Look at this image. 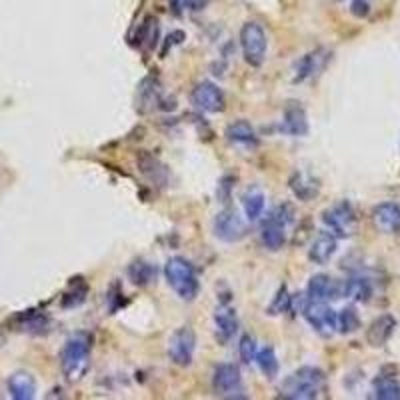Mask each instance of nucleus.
<instances>
[{
    "label": "nucleus",
    "mask_w": 400,
    "mask_h": 400,
    "mask_svg": "<svg viewBox=\"0 0 400 400\" xmlns=\"http://www.w3.org/2000/svg\"><path fill=\"white\" fill-rule=\"evenodd\" d=\"M91 347L93 337L88 332H74L71 334L61 354L62 374L68 382H81L91 366Z\"/></svg>",
    "instance_id": "obj_1"
},
{
    "label": "nucleus",
    "mask_w": 400,
    "mask_h": 400,
    "mask_svg": "<svg viewBox=\"0 0 400 400\" xmlns=\"http://www.w3.org/2000/svg\"><path fill=\"white\" fill-rule=\"evenodd\" d=\"M327 384V374L317 366H302L280 384V396L290 400H312L320 396Z\"/></svg>",
    "instance_id": "obj_2"
},
{
    "label": "nucleus",
    "mask_w": 400,
    "mask_h": 400,
    "mask_svg": "<svg viewBox=\"0 0 400 400\" xmlns=\"http://www.w3.org/2000/svg\"><path fill=\"white\" fill-rule=\"evenodd\" d=\"M165 277L168 280L170 288L175 290L183 300H195L198 297V277H196L195 267L183 257L170 258L165 267Z\"/></svg>",
    "instance_id": "obj_3"
},
{
    "label": "nucleus",
    "mask_w": 400,
    "mask_h": 400,
    "mask_svg": "<svg viewBox=\"0 0 400 400\" xmlns=\"http://www.w3.org/2000/svg\"><path fill=\"white\" fill-rule=\"evenodd\" d=\"M240 46H242V54L245 61L250 66H260L265 58H267V32L258 24V22H245L240 29Z\"/></svg>",
    "instance_id": "obj_4"
},
{
    "label": "nucleus",
    "mask_w": 400,
    "mask_h": 400,
    "mask_svg": "<svg viewBox=\"0 0 400 400\" xmlns=\"http://www.w3.org/2000/svg\"><path fill=\"white\" fill-rule=\"evenodd\" d=\"M196 334L190 327L175 330V334L168 340V357L176 366H190L195 359Z\"/></svg>",
    "instance_id": "obj_5"
},
{
    "label": "nucleus",
    "mask_w": 400,
    "mask_h": 400,
    "mask_svg": "<svg viewBox=\"0 0 400 400\" xmlns=\"http://www.w3.org/2000/svg\"><path fill=\"white\" fill-rule=\"evenodd\" d=\"M302 314H304L308 324L317 330L318 334L330 337V334L337 332V312L327 302L307 300V304L302 308Z\"/></svg>",
    "instance_id": "obj_6"
},
{
    "label": "nucleus",
    "mask_w": 400,
    "mask_h": 400,
    "mask_svg": "<svg viewBox=\"0 0 400 400\" xmlns=\"http://www.w3.org/2000/svg\"><path fill=\"white\" fill-rule=\"evenodd\" d=\"M322 220L334 236H350L357 230V215L350 202H339L329 210H324Z\"/></svg>",
    "instance_id": "obj_7"
},
{
    "label": "nucleus",
    "mask_w": 400,
    "mask_h": 400,
    "mask_svg": "<svg viewBox=\"0 0 400 400\" xmlns=\"http://www.w3.org/2000/svg\"><path fill=\"white\" fill-rule=\"evenodd\" d=\"M215 235L225 242H238L247 236V222L232 208H225L215 218Z\"/></svg>",
    "instance_id": "obj_8"
},
{
    "label": "nucleus",
    "mask_w": 400,
    "mask_h": 400,
    "mask_svg": "<svg viewBox=\"0 0 400 400\" xmlns=\"http://www.w3.org/2000/svg\"><path fill=\"white\" fill-rule=\"evenodd\" d=\"M190 101L195 104L198 111L202 113H222L225 111V93L212 83H198L195 86V91L190 94Z\"/></svg>",
    "instance_id": "obj_9"
},
{
    "label": "nucleus",
    "mask_w": 400,
    "mask_h": 400,
    "mask_svg": "<svg viewBox=\"0 0 400 400\" xmlns=\"http://www.w3.org/2000/svg\"><path fill=\"white\" fill-rule=\"evenodd\" d=\"M344 297V282L330 278L329 275H314L307 287V300L327 302L330 298Z\"/></svg>",
    "instance_id": "obj_10"
},
{
    "label": "nucleus",
    "mask_w": 400,
    "mask_h": 400,
    "mask_svg": "<svg viewBox=\"0 0 400 400\" xmlns=\"http://www.w3.org/2000/svg\"><path fill=\"white\" fill-rule=\"evenodd\" d=\"M212 386H215L216 394H232L242 386V376L240 370L235 364H218L212 374Z\"/></svg>",
    "instance_id": "obj_11"
},
{
    "label": "nucleus",
    "mask_w": 400,
    "mask_h": 400,
    "mask_svg": "<svg viewBox=\"0 0 400 400\" xmlns=\"http://www.w3.org/2000/svg\"><path fill=\"white\" fill-rule=\"evenodd\" d=\"M372 220L382 232L400 235V205L399 202H382L372 210Z\"/></svg>",
    "instance_id": "obj_12"
},
{
    "label": "nucleus",
    "mask_w": 400,
    "mask_h": 400,
    "mask_svg": "<svg viewBox=\"0 0 400 400\" xmlns=\"http://www.w3.org/2000/svg\"><path fill=\"white\" fill-rule=\"evenodd\" d=\"M394 329H396V318L392 314H380L379 318H374L370 322L369 330H366V342L374 349L384 347L390 337L394 334Z\"/></svg>",
    "instance_id": "obj_13"
},
{
    "label": "nucleus",
    "mask_w": 400,
    "mask_h": 400,
    "mask_svg": "<svg viewBox=\"0 0 400 400\" xmlns=\"http://www.w3.org/2000/svg\"><path fill=\"white\" fill-rule=\"evenodd\" d=\"M337 248H339V242H337V236L332 232H320V235L314 238V242L308 248V258L314 262V265H327L330 258L337 255Z\"/></svg>",
    "instance_id": "obj_14"
},
{
    "label": "nucleus",
    "mask_w": 400,
    "mask_h": 400,
    "mask_svg": "<svg viewBox=\"0 0 400 400\" xmlns=\"http://www.w3.org/2000/svg\"><path fill=\"white\" fill-rule=\"evenodd\" d=\"M327 61H329V52L324 51H314L304 54L298 61L297 68H294V83H304L308 78H312L317 72L324 68Z\"/></svg>",
    "instance_id": "obj_15"
},
{
    "label": "nucleus",
    "mask_w": 400,
    "mask_h": 400,
    "mask_svg": "<svg viewBox=\"0 0 400 400\" xmlns=\"http://www.w3.org/2000/svg\"><path fill=\"white\" fill-rule=\"evenodd\" d=\"M282 130L290 136H304L308 133V118L298 103H290L282 114Z\"/></svg>",
    "instance_id": "obj_16"
},
{
    "label": "nucleus",
    "mask_w": 400,
    "mask_h": 400,
    "mask_svg": "<svg viewBox=\"0 0 400 400\" xmlns=\"http://www.w3.org/2000/svg\"><path fill=\"white\" fill-rule=\"evenodd\" d=\"M9 392L14 400H32L36 396V380L29 372H14L9 379Z\"/></svg>",
    "instance_id": "obj_17"
},
{
    "label": "nucleus",
    "mask_w": 400,
    "mask_h": 400,
    "mask_svg": "<svg viewBox=\"0 0 400 400\" xmlns=\"http://www.w3.org/2000/svg\"><path fill=\"white\" fill-rule=\"evenodd\" d=\"M136 163H138V168H140V173H143L150 183L154 185H166V180H168V175H166V168L160 163H158V158L153 156V154L148 153H140L136 156Z\"/></svg>",
    "instance_id": "obj_18"
},
{
    "label": "nucleus",
    "mask_w": 400,
    "mask_h": 400,
    "mask_svg": "<svg viewBox=\"0 0 400 400\" xmlns=\"http://www.w3.org/2000/svg\"><path fill=\"white\" fill-rule=\"evenodd\" d=\"M225 134L226 140L232 144H240V146H255V144H258L257 130L248 120H236V123L228 124Z\"/></svg>",
    "instance_id": "obj_19"
},
{
    "label": "nucleus",
    "mask_w": 400,
    "mask_h": 400,
    "mask_svg": "<svg viewBox=\"0 0 400 400\" xmlns=\"http://www.w3.org/2000/svg\"><path fill=\"white\" fill-rule=\"evenodd\" d=\"M290 190L294 193V196H297L298 200L308 202V200H312V198L318 195L320 185H318V180H314L310 175L294 173L292 178H290Z\"/></svg>",
    "instance_id": "obj_20"
},
{
    "label": "nucleus",
    "mask_w": 400,
    "mask_h": 400,
    "mask_svg": "<svg viewBox=\"0 0 400 400\" xmlns=\"http://www.w3.org/2000/svg\"><path fill=\"white\" fill-rule=\"evenodd\" d=\"M287 226L282 225H277V222H272V220H265V225L260 228V240H262V245L268 248V250H272V252H277L280 248L284 247V242H287Z\"/></svg>",
    "instance_id": "obj_21"
},
{
    "label": "nucleus",
    "mask_w": 400,
    "mask_h": 400,
    "mask_svg": "<svg viewBox=\"0 0 400 400\" xmlns=\"http://www.w3.org/2000/svg\"><path fill=\"white\" fill-rule=\"evenodd\" d=\"M374 294L372 280L366 277H350L344 280V297L352 298L357 302H369Z\"/></svg>",
    "instance_id": "obj_22"
},
{
    "label": "nucleus",
    "mask_w": 400,
    "mask_h": 400,
    "mask_svg": "<svg viewBox=\"0 0 400 400\" xmlns=\"http://www.w3.org/2000/svg\"><path fill=\"white\" fill-rule=\"evenodd\" d=\"M215 324L216 332L222 340H230L238 330V318L236 312L230 307H220L215 312Z\"/></svg>",
    "instance_id": "obj_23"
},
{
    "label": "nucleus",
    "mask_w": 400,
    "mask_h": 400,
    "mask_svg": "<svg viewBox=\"0 0 400 400\" xmlns=\"http://www.w3.org/2000/svg\"><path fill=\"white\" fill-rule=\"evenodd\" d=\"M128 278L134 287H148L156 278V267L146 260H134L128 267Z\"/></svg>",
    "instance_id": "obj_24"
},
{
    "label": "nucleus",
    "mask_w": 400,
    "mask_h": 400,
    "mask_svg": "<svg viewBox=\"0 0 400 400\" xmlns=\"http://www.w3.org/2000/svg\"><path fill=\"white\" fill-rule=\"evenodd\" d=\"M138 103H140L143 111H148L160 103V83L156 78L153 76L144 78L140 88H138Z\"/></svg>",
    "instance_id": "obj_25"
},
{
    "label": "nucleus",
    "mask_w": 400,
    "mask_h": 400,
    "mask_svg": "<svg viewBox=\"0 0 400 400\" xmlns=\"http://www.w3.org/2000/svg\"><path fill=\"white\" fill-rule=\"evenodd\" d=\"M372 396L379 400H400V380L394 376H379L374 380Z\"/></svg>",
    "instance_id": "obj_26"
},
{
    "label": "nucleus",
    "mask_w": 400,
    "mask_h": 400,
    "mask_svg": "<svg viewBox=\"0 0 400 400\" xmlns=\"http://www.w3.org/2000/svg\"><path fill=\"white\" fill-rule=\"evenodd\" d=\"M242 206H245V215L250 222L258 220L262 212H265V195L260 190H248L247 195L242 196Z\"/></svg>",
    "instance_id": "obj_27"
},
{
    "label": "nucleus",
    "mask_w": 400,
    "mask_h": 400,
    "mask_svg": "<svg viewBox=\"0 0 400 400\" xmlns=\"http://www.w3.org/2000/svg\"><path fill=\"white\" fill-rule=\"evenodd\" d=\"M257 364L260 372L267 376V379H275L278 374V359H277V352L272 347H265V349H260L257 352Z\"/></svg>",
    "instance_id": "obj_28"
},
{
    "label": "nucleus",
    "mask_w": 400,
    "mask_h": 400,
    "mask_svg": "<svg viewBox=\"0 0 400 400\" xmlns=\"http://www.w3.org/2000/svg\"><path fill=\"white\" fill-rule=\"evenodd\" d=\"M360 329L359 312L352 307H347L337 314V330L342 334H352Z\"/></svg>",
    "instance_id": "obj_29"
},
{
    "label": "nucleus",
    "mask_w": 400,
    "mask_h": 400,
    "mask_svg": "<svg viewBox=\"0 0 400 400\" xmlns=\"http://www.w3.org/2000/svg\"><path fill=\"white\" fill-rule=\"evenodd\" d=\"M86 292H88V288H86V284L83 282V278H76V282H72L71 290L62 297V307H81L84 302V298H86Z\"/></svg>",
    "instance_id": "obj_30"
},
{
    "label": "nucleus",
    "mask_w": 400,
    "mask_h": 400,
    "mask_svg": "<svg viewBox=\"0 0 400 400\" xmlns=\"http://www.w3.org/2000/svg\"><path fill=\"white\" fill-rule=\"evenodd\" d=\"M156 34H158V22L153 16H148L146 21L140 24V29L136 32V41L138 44H146V46H153L156 42Z\"/></svg>",
    "instance_id": "obj_31"
},
{
    "label": "nucleus",
    "mask_w": 400,
    "mask_h": 400,
    "mask_svg": "<svg viewBox=\"0 0 400 400\" xmlns=\"http://www.w3.org/2000/svg\"><path fill=\"white\" fill-rule=\"evenodd\" d=\"M238 352H240V360L245 362V364H250V362H255L257 359V340L255 337H250V334H245L242 339H240V344H238Z\"/></svg>",
    "instance_id": "obj_32"
},
{
    "label": "nucleus",
    "mask_w": 400,
    "mask_h": 400,
    "mask_svg": "<svg viewBox=\"0 0 400 400\" xmlns=\"http://www.w3.org/2000/svg\"><path fill=\"white\" fill-rule=\"evenodd\" d=\"M288 308H290V294H288V288L282 284V287L278 288L277 298L272 300L268 312H270V314H282V312H287Z\"/></svg>",
    "instance_id": "obj_33"
},
{
    "label": "nucleus",
    "mask_w": 400,
    "mask_h": 400,
    "mask_svg": "<svg viewBox=\"0 0 400 400\" xmlns=\"http://www.w3.org/2000/svg\"><path fill=\"white\" fill-rule=\"evenodd\" d=\"M370 9H372V0H350V12H352L357 19L369 16Z\"/></svg>",
    "instance_id": "obj_34"
},
{
    "label": "nucleus",
    "mask_w": 400,
    "mask_h": 400,
    "mask_svg": "<svg viewBox=\"0 0 400 400\" xmlns=\"http://www.w3.org/2000/svg\"><path fill=\"white\" fill-rule=\"evenodd\" d=\"M183 4H185V9H188V11H200V9H205L206 4H208V0H183Z\"/></svg>",
    "instance_id": "obj_35"
},
{
    "label": "nucleus",
    "mask_w": 400,
    "mask_h": 400,
    "mask_svg": "<svg viewBox=\"0 0 400 400\" xmlns=\"http://www.w3.org/2000/svg\"><path fill=\"white\" fill-rule=\"evenodd\" d=\"M170 4H173V9H175L176 14H180V12L185 11V4H183V0H170Z\"/></svg>",
    "instance_id": "obj_36"
}]
</instances>
